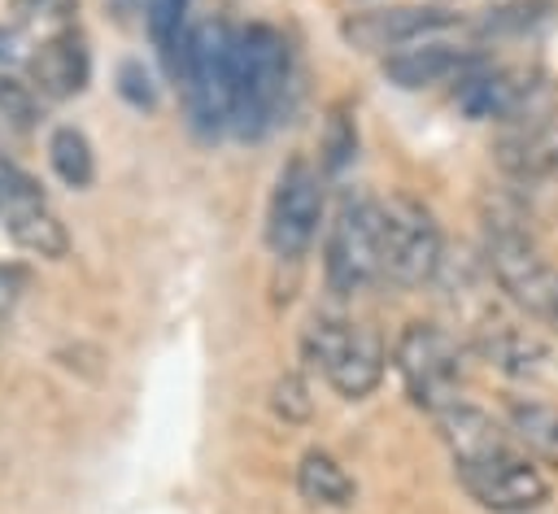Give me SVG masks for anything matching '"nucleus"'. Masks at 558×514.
<instances>
[{"label":"nucleus","instance_id":"11","mask_svg":"<svg viewBox=\"0 0 558 514\" xmlns=\"http://www.w3.org/2000/svg\"><path fill=\"white\" fill-rule=\"evenodd\" d=\"M462 17L436 4H388V9H371V13H353L344 22V39L362 52H397L423 39H440V35H462Z\"/></svg>","mask_w":558,"mask_h":514},{"label":"nucleus","instance_id":"7","mask_svg":"<svg viewBox=\"0 0 558 514\" xmlns=\"http://www.w3.org/2000/svg\"><path fill=\"white\" fill-rule=\"evenodd\" d=\"M453 105L471 118V122H497V126H514V122H532L558 109V83L545 70H527V65H480L475 74H466L453 91Z\"/></svg>","mask_w":558,"mask_h":514},{"label":"nucleus","instance_id":"2","mask_svg":"<svg viewBox=\"0 0 558 514\" xmlns=\"http://www.w3.org/2000/svg\"><path fill=\"white\" fill-rule=\"evenodd\" d=\"M292 83V52L288 39L266 26L248 22L235 30V83H231V131L240 139H262L283 109Z\"/></svg>","mask_w":558,"mask_h":514},{"label":"nucleus","instance_id":"6","mask_svg":"<svg viewBox=\"0 0 558 514\" xmlns=\"http://www.w3.org/2000/svg\"><path fill=\"white\" fill-rule=\"evenodd\" d=\"M323 274L336 296H357L375 279H384V218L379 200L344 196L331 213L327 244H323Z\"/></svg>","mask_w":558,"mask_h":514},{"label":"nucleus","instance_id":"20","mask_svg":"<svg viewBox=\"0 0 558 514\" xmlns=\"http://www.w3.org/2000/svg\"><path fill=\"white\" fill-rule=\"evenodd\" d=\"M48 161L57 170V179L65 187H87L92 174H96V157H92V144L78 126H57L48 135Z\"/></svg>","mask_w":558,"mask_h":514},{"label":"nucleus","instance_id":"26","mask_svg":"<svg viewBox=\"0 0 558 514\" xmlns=\"http://www.w3.org/2000/svg\"><path fill=\"white\" fill-rule=\"evenodd\" d=\"M283 418H292V423H301V418H310V388L296 379V375H283L279 383H275V401H270Z\"/></svg>","mask_w":558,"mask_h":514},{"label":"nucleus","instance_id":"28","mask_svg":"<svg viewBox=\"0 0 558 514\" xmlns=\"http://www.w3.org/2000/svg\"><path fill=\"white\" fill-rule=\"evenodd\" d=\"M105 4H109V9H113L122 22H126V17H135V13L144 9V0H105Z\"/></svg>","mask_w":558,"mask_h":514},{"label":"nucleus","instance_id":"24","mask_svg":"<svg viewBox=\"0 0 558 514\" xmlns=\"http://www.w3.org/2000/svg\"><path fill=\"white\" fill-rule=\"evenodd\" d=\"M353 148H357V126H353V118L344 109H336L327 118V131H323V166L340 170L353 157Z\"/></svg>","mask_w":558,"mask_h":514},{"label":"nucleus","instance_id":"4","mask_svg":"<svg viewBox=\"0 0 558 514\" xmlns=\"http://www.w3.org/2000/svg\"><path fill=\"white\" fill-rule=\"evenodd\" d=\"M301 362L323 375L344 401H362L379 388L388 357L371 327L340 314H314L301 331Z\"/></svg>","mask_w":558,"mask_h":514},{"label":"nucleus","instance_id":"13","mask_svg":"<svg viewBox=\"0 0 558 514\" xmlns=\"http://www.w3.org/2000/svg\"><path fill=\"white\" fill-rule=\"evenodd\" d=\"M0 222L35 257H65L70 248V235L61 218L48 209V200L39 196V187L9 166H0Z\"/></svg>","mask_w":558,"mask_h":514},{"label":"nucleus","instance_id":"27","mask_svg":"<svg viewBox=\"0 0 558 514\" xmlns=\"http://www.w3.org/2000/svg\"><path fill=\"white\" fill-rule=\"evenodd\" d=\"M31 57H35V48L26 44V35L22 30H13V26H0V70H26L31 65Z\"/></svg>","mask_w":558,"mask_h":514},{"label":"nucleus","instance_id":"17","mask_svg":"<svg viewBox=\"0 0 558 514\" xmlns=\"http://www.w3.org/2000/svg\"><path fill=\"white\" fill-rule=\"evenodd\" d=\"M506 431L527 457L558 462V405L536 396H510L506 401Z\"/></svg>","mask_w":558,"mask_h":514},{"label":"nucleus","instance_id":"29","mask_svg":"<svg viewBox=\"0 0 558 514\" xmlns=\"http://www.w3.org/2000/svg\"><path fill=\"white\" fill-rule=\"evenodd\" d=\"M549 327H558V305H554V314H549Z\"/></svg>","mask_w":558,"mask_h":514},{"label":"nucleus","instance_id":"18","mask_svg":"<svg viewBox=\"0 0 558 514\" xmlns=\"http://www.w3.org/2000/svg\"><path fill=\"white\" fill-rule=\"evenodd\" d=\"M296 492L310 505H318V510H349L353 497H357L349 470L331 453H323V449H310L301 457V466H296Z\"/></svg>","mask_w":558,"mask_h":514},{"label":"nucleus","instance_id":"19","mask_svg":"<svg viewBox=\"0 0 558 514\" xmlns=\"http://www.w3.org/2000/svg\"><path fill=\"white\" fill-rule=\"evenodd\" d=\"M187 9H192V0H144V26H148V39L170 78L179 74V57H183V44L192 30Z\"/></svg>","mask_w":558,"mask_h":514},{"label":"nucleus","instance_id":"5","mask_svg":"<svg viewBox=\"0 0 558 514\" xmlns=\"http://www.w3.org/2000/svg\"><path fill=\"white\" fill-rule=\"evenodd\" d=\"M392 362H397V375H401L410 401L418 409H427L432 418L462 401L466 357H462L458 340L445 327H436V322H405L397 344H392Z\"/></svg>","mask_w":558,"mask_h":514},{"label":"nucleus","instance_id":"16","mask_svg":"<svg viewBox=\"0 0 558 514\" xmlns=\"http://www.w3.org/2000/svg\"><path fill=\"white\" fill-rule=\"evenodd\" d=\"M31 83L39 87V96L48 100H70L87 87L92 78V57H87V44L74 35V30H57L48 35L44 44H35V57L26 65Z\"/></svg>","mask_w":558,"mask_h":514},{"label":"nucleus","instance_id":"22","mask_svg":"<svg viewBox=\"0 0 558 514\" xmlns=\"http://www.w3.org/2000/svg\"><path fill=\"white\" fill-rule=\"evenodd\" d=\"M39 113H44V105H39L35 83H26L13 70H0V118L22 126V131H31L39 122Z\"/></svg>","mask_w":558,"mask_h":514},{"label":"nucleus","instance_id":"1","mask_svg":"<svg viewBox=\"0 0 558 514\" xmlns=\"http://www.w3.org/2000/svg\"><path fill=\"white\" fill-rule=\"evenodd\" d=\"M484 266L523 318L549 322L558 305V266L541 253L532 218L510 196L484 200Z\"/></svg>","mask_w":558,"mask_h":514},{"label":"nucleus","instance_id":"21","mask_svg":"<svg viewBox=\"0 0 558 514\" xmlns=\"http://www.w3.org/2000/svg\"><path fill=\"white\" fill-rule=\"evenodd\" d=\"M554 13H558V0H506L488 9V17L480 22V35H523L545 26Z\"/></svg>","mask_w":558,"mask_h":514},{"label":"nucleus","instance_id":"9","mask_svg":"<svg viewBox=\"0 0 558 514\" xmlns=\"http://www.w3.org/2000/svg\"><path fill=\"white\" fill-rule=\"evenodd\" d=\"M379 218H384V279L397 287L432 283L445 253L432 209L405 192H392L388 200H379Z\"/></svg>","mask_w":558,"mask_h":514},{"label":"nucleus","instance_id":"25","mask_svg":"<svg viewBox=\"0 0 558 514\" xmlns=\"http://www.w3.org/2000/svg\"><path fill=\"white\" fill-rule=\"evenodd\" d=\"M118 96L131 105V109H157V87H153V78H148V70L140 65V61H122L118 65Z\"/></svg>","mask_w":558,"mask_h":514},{"label":"nucleus","instance_id":"23","mask_svg":"<svg viewBox=\"0 0 558 514\" xmlns=\"http://www.w3.org/2000/svg\"><path fill=\"white\" fill-rule=\"evenodd\" d=\"M13 13L26 26H39V30L57 35V30H70V22L78 13V0H13Z\"/></svg>","mask_w":558,"mask_h":514},{"label":"nucleus","instance_id":"8","mask_svg":"<svg viewBox=\"0 0 558 514\" xmlns=\"http://www.w3.org/2000/svg\"><path fill=\"white\" fill-rule=\"evenodd\" d=\"M453 475L471 492V501L493 510V514H527V510H541L549 501V479L514 444V436L475 453V457L453 462Z\"/></svg>","mask_w":558,"mask_h":514},{"label":"nucleus","instance_id":"10","mask_svg":"<svg viewBox=\"0 0 558 514\" xmlns=\"http://www.w3.org/2000/svg\"><path fill=\"white\" fill-rule=\"evenodd\" d=\"M318 222H323V174L305 157H292L275 174L266 200V248L279 261H296L310 253Z\"/></svg>","mask_w":558,"mask_h":514},{"label":"nucleus","instance_id":"14","mask_svg":"<svg viewBox=\"0 0 558 514\" xmlns=\"http://www.w3.org/2000/svg\"><path fill=\"white\" fill-rule=\"evenodd\" d=\"M471 348L480 362H488L493 370L510 375V379H532L545 370V340L527 327V318H514V314H501V309H488L475 327H471Z\"/></svg>","mask_w":558,"mask_h":514},{"label":"nucleus","instance_id":"15","mask_svg":"<svg viewBox=\"0 0 558 514\" xmlns=\"http://www.w3.org/2000/svg\"><path fill=\"white\" fill-rule=\"evenodd\" d=\"M493 161L510 183H549L558 179V109L532 122L501 126L493 139Z\"/></svg>","mask_w":558,"mask_h":514},{"label":"nucleus","instance_id":"3","mask_svg":"<svg viewBox=\"0 0 558 514\" xmlns=\"http://www.w3.org/2000/svg\"><path fill=\"white\" fill-rule=\"evenodd\" d=\"M179 91L187 122L201 139L231 131V83H235V30L218 17L192 22L179 57Z\"/></svg>","mask_w":558,"mask_h":514},{"label":"nucleus","instance_id":"12","mask_svg":"<svg viewBox=\"0 0 558 514\" xmlns=\"http://www.w3.org/2000/svg\"><path fill=\"white\" fill-rule=\"evenodd\" d=\"M480 65H488V57L475 44H462L458 35H440V39H423V44L388 52L384 78L401 91H423V87H440V83H462Z\"/></svg>","mask_w":558,"mask_h":514}]
</instances>
